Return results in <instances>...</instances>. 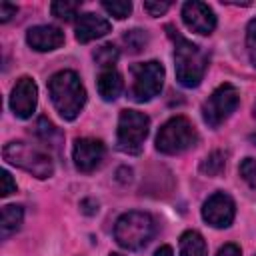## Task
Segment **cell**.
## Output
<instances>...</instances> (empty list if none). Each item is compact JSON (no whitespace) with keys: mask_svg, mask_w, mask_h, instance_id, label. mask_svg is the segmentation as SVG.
Returning a JSON list of instances; mask_svg holds the SVG:
<instances>
[{"mask_svg":"<svg viewBox=\"0 0 256 256\" xmlns=\"http://www.w3.org/2000/svg\"><path fill=\"white\" fill-rule=\"evenodd\" d=\"M106 148L96 138H78L72 146V160L80 172H92L100 166Z\"/></svg>","mask_w":256,"mask_h":256,"instance_id":"7c38bea8","label":"cell"},{"mask_svg":"<svg viewBox=\"0 0 256 256\" xmlns=\"http://www.w3.org/2000/svg\"><path fill=\"white\" fill-rule=\"evenodd\" d=\"M122 42L128 46V52L132 54H138L144 50V46L148 44V34L140 28H134V30H128L124 36H122Z\"/></svg>","mask_w":256,"mask_h":256,"instance_id":"44dd1931","label":"cell"},{"mask_svg":"<svg viewBox=\"0 0 256 256\" xmlns=\"http://www.w3.org/2000/svg\"><path fill=\"white\" fill-rule=\"evenodd\" d=\"M2 156H4V160L8 164L26 170L34 178L44 180V178H50L54 174L52 158L44 150L28 144V142H22V140L8 142L4 146V150H2Z\"/></svg>","mask_w":256,"mask_h":256,"instance_id":"277c9868","label":"cell"},{"mask_svg":"<svg viewBox=\"0 0 256 256\" xmlns=\"http://www.w3.org/2000/svg\"><path fill=\"white\" fill-rule=\"evenodd\" d=\"M110 22L94 12H84L78 16L76 20V40L86 44V42H92L96 38H102L110 32Z\"/></svg>","mask_w":256,"mask_h":256,"instance_id":"5bb4252c","label":"cell"},{"mask_svg":"<svg viewBox=\"0 0 256 256\" xmlns=\"http://www.w3.org/2000/svg\"><path fill=\"white\" fill-rule=\"evenodd\" d=\"M16 12H18V8H16L14 4L2 2V4H0V22H8L12 16H16Z\"/></svg>","mask_w":256,"mask_h":256,"instance_id":"83f0119b","label":"cell"},{"mask_svg":"<svg viewBox=\"0 0 256 256\" xmlns=\"http://www.w3.org/2000/svg\"><path fill=\"white\" fill-rule=\"evenodd\" d=\"M240 176L250 186H256V160L254 158H244L242 160V164H240Z\"/></svg>","mask_w":256,"mask_h":256,"instance_id":"cb8c5ba5","label":"cell"},{"mask_svg":"<svg viewBox=\"0 0 256 256\" xmlns=\"http://www.w3.org/2000/svg\"><path fill=\"white\" fill-rule=\"evenodd\" d=\"M102 8L110 16H114L116 20H124L132 12V2H126V0H112V2H108V0H104L102 2Z\"/></svg>","mask_w":256,"mask_h":256,"instance_id":"7402d4cb","label":"cell"},{"mask_svg":"<svg viewBox=\"0 0 256 256\" xmlns=\"http://www.w3.org/2000/svg\"><path fill=\"white\" fill-rule=\"evenodd\" d=\"M34 134L40 138V140H44V142H54V138H58V128L48 120V118H38L36 120V126H34Z\"/></svg>","mask_w":256,"mask_h":256,"instance_id":"603a6c76","label":"cell"},{"mask_svg":"<svg viewBox=\"0 0 256 256\" xmlns=\"http://www.w3.org/2000/svg\"><path fill=\"white\" fill-rule=\"evenodd\" d=\"M132 72V88L130 98L134 102H150L160 94L164 84V66L156 60L140 62L130 68Z\"/></svg>","mask_w":256,"mask_h":256,"instance_id":"52a82bcc","label":"cell"},{"mask_svg":"<svg viewBox=\"0 0 256 256\" xmlns=\"http://www.w3.org/2000/svg\"><path fill=\"white\" fill-rule=\"evenodd\" d=\"M238 102H240V94H238L236 86L224 82L202 104V120L210 128H218L238 108Z\"/></svg>","mask_w":256,"mask_h":256,"instance_id":"ba28073f","label":"cell"},{"mask_svg":"<svg viewBox=\"0 0 256 256\" xmlns=\"http://www.w3.org/2000/svg\"><path fill=\"white\" fill-rule=\"evenodd\" d=\"M250 142H252V144L256 146V134H252V136H250Z\"/></svg>","mask_w":256,"mask_h":256,"instance_id":"1f68e13d","label":"cell"},{"mask_svg":"<svg viewBox=\"0 0 256 256\" xmlns=\"http://www.w3.org/2000/svg\"><path fill=\"white\" fill-rule=\"evenodd\" d=\"M254 118H256V104H254Z\"/></svg>","mask_w":256,"mask_h":256,"instance_id":"836d02e7","label":"cell"},{"mask_svg":"<svg viewBox=\"0 0 256 256\" xmlns=\"http://www.w3.org/2000/svg\"><path fill=\"white\" fill-rule=\"evenodd\" d=\"M198 142V132L186 116H172L156 134V150L162 154H180Z\"/></svg>","mask_w":256,"mask_h":256,"instance_id":"5b68a950","label":"cell"},{"mask_svg":"<svg viewBox=\"0 0 256 256\" xmlns=\"http://www.w3.org/2000/svg\"><path fill=\"white\" fill-rule=\"evenodd\" d=\"M50 100L64 120H74L86 104V88L74 70H60L48 80Z\"/></svg>","mask_w":256,"mask_h":256,"instance_id":"6da1fadb","label":"cell"},{"mask_svg":"<svg viewBox=\"0 0 256 256\" xmlns=\"http://www.w3.org/2000/svg\"><path fill=\"white\" fill-rule=\"evenodd\" d=\"M170 8V2H166V0H148V2H144V10L150 14V16H162L166 10Z\"/></svg>","mask_w":256,"mask_h":256,"instance_id":"4316f807","label":"cell"},{"mask_svg":"<svg viewBox=\"0 0 256 256\" xmlns=\"http://www.w3.org/2000/svg\"><path fill=\"white\" fill-rule=\"evenodd\" d=\"M26 42L36 52H52L64 44V32L50 24L34 26L26 32Z\"/></svg>","mask_w":256,"mask_h":256,"instance_id":"4fadbf2b","label":"cell"},{"mask_svg":"<svg viewBox=\"0 0 256 256\" xmlns=\"http://www.w3.org/2000/svg\"><path fill=\"white\" fill-rule=\"evenodd\" d=\"M154 256H174V250H172L168 244H164V246H160V248L154 252Z\"/></svg>","mask_w":256,"mask_h":256,"instance_id":"4dcf8cb0","label":"cell"},{"mask_svg":"<svg viewBox=\"0 0 256 256\" xmlns=\"http://www.w3.org/2000/svg\"><path fill=\"white\" fill-rule=\"evenodd\" d=\"M224 166H226V152L214 150V152H210V154L202 160L200 172L206 174V176H218V174L224 170Z\"/></svg>","mask_w":256,"mask_h":256,"instance_id":"ac0fdd59","label":"cell"},{"mask_svg":"<svg viewBox=\"0 0 256 256\" xmlns=\"http://www.w3.org/2000/svg\"><path fill=\"white\" fill-rule=\"evenodd\" d=\"M154 232H156L154 218L148 212L132 210V212L122 214L116 220L114 240L118 242V246L126 250H140L152 240Z\"/></svg>","mask_w":256,"mask_h":256,"instance_id":"3957f363","label":"cell"},{"mask_svg":"<svg viewBox=\"0 0 256 256\" xmlns=\"http://www.w3.org/2000/svg\"><path fill=\"white\" fill-rule=\"evenodd\" d=\"M50 10H52V16H56L58 20H64V22H72L76 16H78V10H80V2H68V0H56L50 4Z\"/></svg>","mask_w":256,"mask_h":256,"instance_id":"d6986e66","label":"cell"},{"mask_svg":"<svg viewBox=\"0 0 256 256\" xmlns=\"http://www.w3.org/2000/svg\"><path fill=\"white\" fill-rule=\"evenodd\" d=\"M216 256H242V252H240V248L236 246V244H224L220 250H218V254Z\"/></svg>","mask_w":256,"mask_h":256,"instance_id":"f1b7e54d","label":"cell"},{"mask_svg":"<svg viewBox=\"0 0 256 256\" xmlns=\"http://www.w3.org/2000/svg\"><path fill=\"white\" fill-rule=\"evenodd\" d=\"M38 104V86L30 76H22L16 80L10 92V108L16 118H30Z\"/></svg>","mask_w":256,"mask_h":256,"instance_id":"9c48e42d","label":"cell"},{"mask_svg":"<svg viewBox=\"0 0 256 256\" xmlns=\"http://www.w3.org/2000/svg\"><path fill=\"white\" fill-rule=\"evenodd\" d=\"M16 192V182L12 180V176H10V172L8 170H2L0 172V196H10V194H14Z\"/></svg>","mask_w":256,"mask_h":256,"instance_id":"484cf974","label":"cell"},{"mask_svg":"<svg viewBox=\"0 0 256 256\" xmlns=\"http://www.w3.org/2000/svg\"><path fill=\"white\" fill-rule=\"evenodd\" d=\"M22 220H24L22 206H16V204L4 206L2 208V218H0V234H2V238H8L14 232H18L20 226H22Z\"/></svg>","mask_w":256,"mask_h":256,"instance_id":"2e32d148","label":"cell"},{"mask_svg":"<svg viewBox=\"0 0 256 256\" xmlns=\"http://www.w3.org/2000/svg\"><path fill=\"white\" fill-rule=\"evenodd\" d=\"M236 206L234 200L224 192H214L202 204V218L212 228H228L234 220Z\"/></svg>","mask_w":256,"mask_h":256,"instance_id":"30bf717a","label":"cell"},{"mask_svg":"<svg viewBox=\"0 0 256 256\" xmlns=\"http://www.w3.org/2000/svg\"><path fill=\"white\" fill-rule=\"evenodd\" d=\"M174 68H176V80L184 88H196L202 82L204 72L208 68V54L194 42L176 34L174 36Z\"/></svg>","mask_w":256,"mask_h":256,"instance_id":"7a4b0ae2","label":"cell"},{"mask_svg":"<svg viewBox=\"0 0 256 256\" xmlns=\"http://www.w3.org/2000/svg\"><path fill=\"white\" fill-rule=\"evenodd\" d=\"M150 118L138 110H122L118 116L116 146L124 154H140L148 136Z\"/></svg>","mask_w":256,"mask_h":256,"instance_id":"8992f818","label":"cell"},{"mask_svg":"<svg viewBox=\"0 0 256 256\" xmlns=\"http://www.w3.org/2000/svg\"><path fill=\"white\" fill-rule=\"evenodd\" d=\"M180 256H208L204 236L196 230H186L180 236Z\"/></svg>","mask_w":256,"mask_h":256,"instance_id":"e0dca14e","label":"cell"},{"mask_svg":"<svg viewBox=\"0 0 256 256\" xmlns=\"http://www.w3.org/2000/svg\"><path fill=\"white\" fill-rule=\"evenodd\" d=\"M80 208H82L84 214H96L98 212V202H94V200H82Z\"/></svg>","mask_w":256,"mask_h":256,"instance_id":"f546056e","label":"cell"},{"mask_svg":"<svg viewBox=\"0 0 256 256\" xmlns=\"http://www.w3.org/2000/svg\"><path fill=\"white\" fill-rule=\"evenodd\" d=\"M118 56H120V52H118V48H116L114 44H102V46H98V48L94 50V60H96V64L102 66L104 70L112 68V66L116 64Z\"/></svg>","mask_w":256,"mask_h":256,"instance_id":"ffe728a7","label":"cell"},{"mask_svg":"<svg viewBox=\"0 0 256 256\" xmlns=\"http://www.w3.org/2000/svg\"><path fill=\"white\" fill-rule=\"evenodd\" d=\"M110 256H122V254H116V252H114V254H110Z\"/></svg>","mask_w":256,"mask_h":256,"instance_id":"d6a6232c","label":"cell"},{"mask_svg":"<svg viewBox=\"0 0 256 256\" xmlns=\"http://www.w3.org/2000/svg\"><path fill=\"white\" fill-rule=\"evenodd\" d=\"M246 50H248L250 62L256 66V18L250 20V24L246 28Z\"/></svg>","mask_w":256,"mask_h":256,"instance_id":"d4e9b609","label":"cell"},{"mask_svg":"<svg viewBox=\"0 0 256 256\" xmlns=\"http://www.w3.org/2000/svg\"><path fill=\"white\" fill-rule=\"evenodd\" d=\"M96 86H98V94L102 96V100L112 102V100H116L122 94L124 82H122V76L114 68H108V70H102L98 74Z\"/></svg>","mask_w":256,"mask_h":256,"instance_id":"9a60e30c","label":"cell"},{"mask_svg":"<svg viewBox=\"0 0 256 256\" xmlns=\"http://www.w3.org/2000/svg\"><path fill=\"white\" fill-rule=\"evenodd\" d=\"M182 20H184L188 30H192L196 34H202V36L212 34L214 28H216V14H214V10L208 4L198 2V0L186 2L182 6Z\"/></svg>","mask_w":256,"mask_h":256,"instance_id":"8fae6325","label":"cell"}]
</instances>
